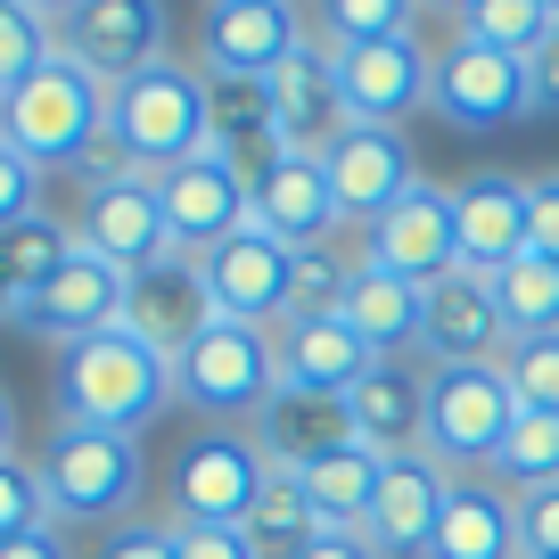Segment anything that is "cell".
I'll return each instance as SVG.
<instances>
[{"instance_id": "6da1fadb", "label": "cell", "mask_w": 559, "mask_h": 559, "mask_svg": "<svg viewBox=\"0 0 559 559\" xmlns=\"http://www.w3.org/2000/svg\"><path fill=\"white\" fill-rule=\"evenodd\" d=\"M107 174H140V181H165L174 165L206 157L214 148V83L181 58H157L140 67L132 83L107 91Z\"/></svg>"}, {"instance_id": "7a4b0ae2", "label": "cell", "mask_w": 559, "mask_h": 559, "mask_svg": "<svg viewBox=\"0 0 559 559\" xmlns=\"http://www.w3.org/2000/svg\"><path fill=\"white\" fill-rule=\"evenodd\" d=\"M34 469H41V493H50V526H91V535L140 519V493H148L140 437H107V428H74V419H58L41 437Z\"/></svg>"}, {"instance_id": "3957f363", "label": "cell", "mask_w": 559, "mask_h": 559, "mask_svg": "<svg viewBox=\"0 0 559 559\" xmlns=\"http://www.w3.org/2000/svg\"><path fill=\"white\" fill-rule=\"evenodd\" d=\"M165 403H174V362L148 354L132 330H107L58 354V419H74V428L140 437V428H157Z\"/></svg>"}, {"instance_id": "277c9868", "label": "cell", "mask_w": 559, "mask_h": 559, "mask_svg": "<svg viewBox=\"0 0 559 559\" xmlns=\"http://www.w3.org/2000/svg\"><path fill=\"white\" fill-rule=\"evenodd\" d=\"M174 403H181V412H198L206 428H255V419L280 403L272 330L206 321V330L174 354Z\"/></svg>"}, {"instance_id": "5b68a950", "label": "cell", "mask_w": 559, "mask_h": 559, "mask_svg": "<svg viewBox=\"0 0 559 559\" xmlns=\"http://www.w3.org/2000/svg\"><path fill=\"white\" fill-rule=\"evenodd\" d=\"M0 140H9L25 165H41V174H58V165H91V148L107 140V91L91 83L83 67L50 58L25 91L0 99Z\"/></svg>"}, {"instance_id": "8992f818", "label": "cell", "mask_w": 559, "mask_h": 559, "mask_svg": "<svg viewBox=\"0 0 559 559\" xmlns=\"http://www.w3.org/2000/svg\"><path fill=\"white\" fill-rule=\"evenodd\" d=\"M510 428H519V395H510L502 362H453L428 379V461L437 469L486 477Z\"/></svg>"}, {"instance_id": "52a82bcc", "label": "cell", "mask_w": 559, "mask_h": 559, "mask_svg": "<svg viewBox=\"0 0 559 559\" xmlns=\"http://www.w3.org/2000/svg\"><path fill=\"white\" fill-rule=\"evenodd\" d=\"M428 116H444L453 132H510V123H526L535 116L526 58L453 34L444 50H428Z\"/></svg>"}, {"instance_id": "ba28073f", "label": "cell", "mask_w": 559, "mask_h": 559, "mask_svg": "<svg viewBox=\"0 0 559 559\" xmlns=\"http://www.w3.org/2000/svg\"><path fill=\"white\" fill-rule=\"evenodd\" d=\"M313 41V9L288 0H214L198 17V74L206 83H272Z\"/></svg>"}, {"instance_id": "9c48e42d", "label": "cell", "mask_w": 559, "mask_h": 559, "mask_svg": "<svg viewBox=\"0 0 559 559\" xmlns=\"http://www.w3.org/2000/svg\"><path fill=\"white\" fill-rule=\"evenodd\" d=\"M263 486H272V461H263V444L247 428H198L174 453L165 502H174V519H198V526H247Z\"/></svg>"}, {"instance_id": "30bf717a", "label": "cell", "mask_w": 559, "mask_h": 559, "mask_svg": "<svg viewBox=\"0 0 559 559\" xmlns=\"http://www.w3.org/2000/svg\"><path fill=\"white\" fill-rule=\"evenodd\" d=\"M74 247L99 263H116L123 280L157 272L165 255H174V230H165V206H157V181L140 174H99L83 181V198H74Z\"/></svg>"}, {"instance_id": "8fae6325", "label": "cell", "mask_w": 559, "mask_h": 559, "mask_svg": "<svg viewBox=\"0 0 559 559\" xmlns=\"http://www.w3.org/2000/svg\"><path fill=\"white\" fill-rule=\"evenodd\" d=\"M58 58L83 67L99 91H116L165 58V9L157 0H67L58 9Z\"/></svg>"}, {"instance_id": "7c38bea8", "label": "cell", "mask_w": 559, "mask_h": 559, "mask_svg": "<svg viewBox=\"0 0 559 559\" xmlns=\"http://www.w3.org/2000/svg\"><path fill=\"white\" fill-rule=\"evenodd\" d=\"M247 223H255L263 239H280L288 255L346 239V214H337L330 165H321V157H297V148H272L263 165H247Z\"/></svg>"}, {"instance_id": "4fadbf2b", "label": "cell", "mask_w": 559, "mask_h": 559, "mask_svg": "<svg viewBox=\"0 0 559 559\" xmlns=\"http://www.w3.org/2000/svg\"><path fill=\"white\" fill-rule=\"evenodd\" d=\"M157 206H165V230H174V255H214L223 239L247 230V157L214 140L206 157L174 165L157 181Z\"/></svg>"}, {"instance_id": "5bb4252c", "label": "cell", "mask_w": 559, "mask_h": 559, "mask_svg": "<svg viewBox=\"0 0 559 559\" xmlns=\"http://www.w3.org/2000/svg\"><path fill=\"white\" fill-rule=\"evenodd\" d=\"M362 263L412 280V288H437L444 272H461V223H453V190L437 181H412L379 223L362 230Z\"/></svg>"}, {"instance_id": "9a60e30c", "label": "cell", "mask_w": 559, "mask_h": 559, "mask_svg": "<svg viewBox=\"0 0 559 559\" xmlns=\"http://www.w3.org/2000/svg\"><path fill=\"white\" fill-rule=\"evenodd\" d=\"M428 379H437V362H419V354L370 362L362 379H354V395L337 403V412H346V437L370 444L379 461L428 453Z\"/></svg>"}, {"instance_id": "2e32d148", "label": "cell", "mask_w": 559, "mask_h": 559, "mask_svg": "<svg viewBox=\"0 0 559 559\" xmlns=\"http://www.w3.org/2000/svg\"><path fill=\"white\" fill-rule=\"evenodd\" d=\"M330 67H337V99H346V123H379V132H403V116H419V107H428V50H419V34L330 50Z\"/></svg>"}, {"instance_id": "e0dca14e", "label": "cell", "mask_w": 559, "mask_h": 559, "mask_svg": "<svg viewBox=\"0 0 559 559\" xmlns=\"http://www.w3.org/2000/svg\"><path fill=\"white\" fill-rule=\"evenodd\" d=\"M288 247L263 239L255 223L239 239H223L214 255H198V280H206L214 321H239V330H280L288 321Z\"/></svg>"}, {"instance_id": "ac0fdd59", "label": "cell", "mask_w": 559, "mask_h": 559, "mask_svg": "<svg viewBox=\"0 0 559 559\" xmlns=\"http://www.w3.org/2000/svg\"><path fill=\"white\" fill-rule=\"evenodd\" d=\"M123 305H132V280H123L116 263H99V255H74L67 272L17 313V330L67 354V346H91V337L123 330Z\"/></svg>"}, {"instance_id": "d6986e66", "label": "cell", "mask_w": 559, "mask_h": 559, "mask_svg": "<svg viewBox=\"0 0 559 559\" xmlns=\"http://www.w3.org/2000/svg\"><path fill=\"white\" fill-rule=\"evenodd\" d=\"M444 502H453V469H437L428 453H403L379 469L362 535L379 543V559H428V543L444 526Z\"/></svg>"}, {"instance_id": "ffe728a7", "label": "cell", "mask_w": 559, "mask_h": 559, "mask_svg": "<svg viewBox=\"0 0 559 559\" xmlns=\"http://www.w3.org/2000/svg\"><path fill=\"white\" fill-rule=\"evenodd\" d=\"M263 116H272V148H297V157H330L337 148L346 99H337V67H330L321 41H305V50L263 83Z\"/></svg>"}, {"instance_id": "44dd1931", "label": "cell", "mask_w": 559, "mask_h": 559, "mask_svg": "<svg viewBox=\"0 0 559 559\" xmlns=\"http://www.w3.org/2000/svg\"><path fill=\"white\" fill-rule=\"evenodd\" d=\"M502 354H510V330L493 313V280L469 263L444 272L428 288V313H419V362L453 370V362H502Z\"/></svg>"}, {"instance_id": "7402d4cb", "label": "cell", "mask_w": 559, "mask_h": 559, "mask_svg": "<svg viewBox=\"0 0 559 559\" xmlns=\"http://www.w3.org/2000/svg\"><path fill=\"white\" fill-rule=\"evenodd\" d=\"M321 165H330V190H337L346 230H370V223H379V214L419 181L403 132H379V123H346V132H337V148H330Z\"/></svg>"}, {"instance_id": "603a6c76", "label": "cell", "mask_w": 559, "mask_h": 559, "mask_svg": "<svg viewBox=\"0 0 559 559\" xmlns=\"http://www.w3.org/2000/svg\"><path fill=\"white\" fill-rule=\"evenodd\" d=\"M453 223H461V263L469 272H502V263L535 255V214H526V181L519 174H469L453 190Z\"/></svg>"}, {"instance_id": "cb8c5ba5", "label": "cell", "mask_w": 559, "mask_h": 559, "mask_svg": "<svg viewBox=\"0 0 559 559\" xmlns=\"http://www.w3.org/2000/svg\"><path fill=\"white\" fill-rule=\"evenodd\" d=\"M272 354H280V395L297 403H346L354 379L370 370V346L346 321H280Z\"/></svg>"}, {"instance_id": "d4e9b609", "label": "cell", "mask_w": 559, "mask_h": 559, "mask_svg": "<svg viewBox=\"0 0 559 559\" xmlns=\"http://www.w3.org/2000/svg\"><path fill=\"white\" fill-rule=\"evenodd\" d=\"M206 321H214V305H206V280H198V255H165L157 272H140V280H132L123 330H132L148 354H165V362H174V354L190 346Z\"/></svg>"}, {"instance_id": "484cf974", "label": "cell", "mask_w": 559, "mask_h": 559, "mask_svg": "<svg viewBox=\"0 0 559 559\" xmlns=\"http://www.w3.org/2000/svg\"><path fill=\"white\" fill-rule=\"evenodd\" d=\"M419 313H428V288L379 272V263H362L354 288H346V305H337V321L370 346V362H403V354H419Z\"/></svg>"}, {"instance_id": "4316f807", "label": "cell", "mask_w": 559, "mask_h": 559, "mask_svg": "<svg viewBox=\"0 0 559 559\" xmlns=\"http://www.w3.org/2000/svg\"><path fill=\"white\" fill-rule=\"evenodd\" d=\"M428 559H519V493H502L493 477H453Z\"/></svg>"}, {"instance_id": "83f0119b", "label": "cell", "mask_w": 559, "mask_h": 559, "mask_svg": "<svg viewBox=\"0 0 559 559\" xmlns=\"http://www.w3.org/2000/svg\"><path fill=\"white\" fill-rule=\"evenodd\" d=\"M379 469H386V461L370 453V444L337 437V444H321V453H305L288 477H297V493L321 510V526H362L370 493H379Z\"/></svg>"}, {"instance_id": "f1b7e54d", "label": "cell", "mask_w": 559, "mask_h": 559, "mask_svg": "<svg viewBox=\"0 0 559 559\" xmlns=\"http://www.w3.org/2000/svg\"><path fill=\"white\" fill-rule=\"evenodd\" d=\"M74 255H83V247H74V223H58V214H34V223L0 230V288H9V297H17V313H25V305H34Z\"/></svg>"}, {"instance_id": "f546056e", "label": "cell", "mask_w": 559, "mask_h": 559, "mask_svg": "<svg viewBox=\"0 0 559 559\" xmlns=\"http://www.w3.org/2000/svg\"><path fill=\"white\" fill-rule=\"evenodd\" d=\"M453 34L510 50V58H535L559 34V0H469V9H453Z\"/></svg>"}, {"instance_id": "4dcf8cb0", "label": "cell", "mask_w": 559, "mask_h": 559, "mask_svg": "<svg viewBox=\"0 0 559 559\" xmlns=\"http://www.w3.org/2000/svg\"><path fill=\"white\" fill-rule=\"evenodd\" d=\"M493 313L510 337H551L559 330V263L551 255H519L493 272Z\"/></svg>"}, {"instance_id": "1f68e13d", "label": "cell", "mask_w": 559, "mask_h": 559, "mask_svg": "<svg viewBox=\"0 0 559 559\" xmlns=\"http://www.w3.org/2000/svg\"><path fill=\"white\" fill-rule=\"evenodd\" d=\"M58 58V9L50 0H0V99L25 91Z\"/></svg>"}, {"instance_id": "d6a6232c", "label": "cell", "mask_w": 559, "mask_h": 559, "mask_svg": "<svg viewBox=\"0 0 559 559\" xmlns=\"http://www.w3.org/2000/svg\"><path fill=\"white\" fill-rule=\"evenodd\" d=\"M354 272H362V255H354L346 239L305 247V255L288 263V321H337V305H346Z\"/></svg>"}, {"instance_id": "836d02e7", "label": "cell", "mask_w": 559, "mask_h": 559, "mask_svg": "<svg viewBox=\"0 0 559 559\" xmlns=\"http://www.w3.org/2000/svg\"><path fill=\"white\" fill-rule=\"evenodd\" d=\"M321 535V510L297 493V477L288 469H272V486H263V502L247 510V543H255L263 559H297L305 543Z\"/></svg>"}, {"instance_id": "e575fe53", "label": "cell", "mask_w": 559, "mask_h": 559, "mask_svg": "<svg viewBox=\"0 0 559 559\" xmlns=\"http://www.w3.org/2000/svg\"><path fill=\"white\" fill-rule=\"evenodd\" d=\"M493 486L502 493H535V486H559V419L543 412H519V428H510V444L493 453Z\"/></svg>"}, {"instance_id": "d590c367", "label": "cell", "mask_w": 559, "mask_h": 559, "mask_svg": "<svg viewBox=\"0 0 559 559\" xmlns=\"http://www.w3.org/2000/svg\"><path fill=\"white\" fill-rule=\"evenodd\" d=\"M412 0H330V9H313V41L321 50H354V41H395L412 34Z\"/></svg>"}, {"instance_id": "8d00e7d4", "label": "cell", "mask_w": 559, "mask_h": 559, "mask_svg": "<svg viewBox=\"0 0 559 559\" xmlns=\"http://www.w3.org/2000/svg\"><path fill=\"white\" fill-rule=\"evenodd\" d=\"M502 379H510V395H519V412L559 419V330L551 337H510Z\"/></svg>"}, {"instance_id": "74e56055", "label": "cell", "mask_w": 559, "mask_h": 559, "mask_svg": "<svg viewBox=\"0 0 559 559\" xmlns=\"http://www.w3.org/2000/svg\"><path fill=\"white\" fill-rule=\"evenodd\" d=\"M34 526H50V493H41V469L25 453L0 461V543L9 535H34Z\"/></svg>"}, {"instance_id": "f35d334b", "label": "cell", "mask_w": 559, "mask_h": 559, "mask_svg": "<svg viewBox=\"0 0 559 559\" xmlns=\"http://www.w3.org/2000/svg\"><path fill=\"white\" fill-rule=\"evenodd\" d=\"M91 559H174V519H123L91 543Z\"/></svg>"}, {"instance_id": "ab89813d", "label": "cell", "mask_w": 559, "mask_h": 559, "mask_svg": "<svg viewBox=\"0 0 559 559\" xmlns=\"http://www.w3.org/2000/svg\"><path fill=\"white\" fill-rule=\"evenodd\" d=\"M41 214V165H25L9 140H0V230H17Z\"/></svg>"}, {"instance_id": "60d3db41", "label": "cell", "mask_w": 559, "mask_h": 559, "mask_svg": "<svg viewBox=\"0 0 559 559\" xmlns=\"http://www.w3.org/2000/svg\"><path fill=\"white\" fill-rule=\"evenodd\" d=\"M519 559H559V486L519 493Z\"/></svg>"}, {"instance_id": "b9f144b4", "label": "cell", "mask_w": 559, "mask_h": 559, "mask_svg": "<svg viewBox=\"0 0 559 559\" xmlns=\"http://www.w3.org/2000/svg\"><path fill=\"white\" fill-rule=\"evenodd\" d=\"M174 559H263L247 543V526H198V519H174Z\"/></svg>"}, {"instance_id": "7bdbcfd3", "label": "cell", "mask_w": 559, "mask_h": 559, "mask_svg": "<svg viewBox=\"0 0 559 559\" xmlns=\"http://www.w3.org/2000/svg\"><path fill=\"white\" fill-rule=\"evenodd\" d=\"M526 214H535V255L559 263V174H526Z\"/></svg>"}, {"instance_id": "ee69618b", "label": "cell", "mask_w": 559, "mask_h": 559, "mask_svg": "<svg viewBox=\"0 0 559 559\" xmlns=\"http://www.w3.org/2000/svg\"><path fill=\"white\" fill-rule=\"evenodd\" d=\"M297 559H379V543H370L362 526H321V535L305 543Z\"/></svg>"}, {"instance_id": "f6af8a7d", "label": "cell", "mask_w": 559, "mask_h": 559, "mask_svg": "<svg viewBox=\"0 0 559 559\" xmlns=\"http://www.w3.org/2000/svg\"><path fill=\"white\" fill-rule=\"evenodd\" d=\"M526 83H535V116H559V34L526 58Z\"/></svg>"}, {"instance_id": "bcb514c9", "label": "cell", "mask_w": 559, "mask_h": 559, "mask_svg": "<svg viewBox=\"0 0 559 559\" xmlns=\"http://www.w3.org/2000/svg\"><path fill=\"white\" fill-rule=\"evenodd\" d=\"M0 559H74V543H67V526H34V535L0 543Z\"/></svg>"}, {"instance_id": "7dc6e473", "label": "cell", "mask_w": 559, "mask_h": 559, "mask_svg": "<svg viewBox=\"0 0 559 559\" xmlns=\"http://www.w3.org/2000/svg\"><path fill=\"white\" fill-rule=\"evenodd\" d=\"M17 453V403H9V386H0V461Z\"/></svg>"}]
</instances>
